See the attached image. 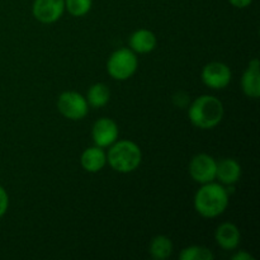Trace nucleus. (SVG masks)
Instances as JSON below:
<instances>
[{
  "label": "nucleus",
  "instance_id": "nucleus-6",
  "mask_svg": "<svg viewBox=\"0 0 260 260\" xmlns=\"http://www.w3.org/2000/svg\"><path fill=\"white\" fill-rule=\"evenodd\" d=\"M217 161L207 154H198L189 162V175L200 184L211 183L216 179Z\"/></svg>",
  "mask_w": 260,
  "mask_h": 260
},
{
  "label": "nucleus",
  "instance_id": "nucleus-4",
  "mask_svg": "<svg viewBox=\"0 0 260 260\" xmlns=\"http://www.w3.org/2000/svg\"><path fill=\"white\" fill-rule=\"evenodd\" d=\"M139 60L131 48H118L109 56L107 71L114 80L123 81L131 78L137 70Z\"/></svg>",
  "mask_w": 260,
  "mask_h": 260
},
{
  "label": "nucleus",
  "instance_id": "nucleus-20",
  "mask_svg": "<svg viewBox=\"0 0 260 260\" xmlns=\"http://www.w3.org/2000/svg\"><path fill=\"white\" fill-rule=\"evenodd\" d=\"M229 3L238 9H244V8H248L253 3V0H229Z\"/></svg>",
  "mask_w": 260,
  "mask_h": 260
},
{
  "label": "nucleus",
  "instance_id": "nucleus-1",
  "mask_svg": "<svg viewBox=\"0 0 260 260\" xmlns=\"http://www.w3.org/2000/svg\"><path fill=\"white\" fill-rule=\"evenodd\" d=\"M225 114L222 102L213 95H201L192 102L188 108L190 123L201 129L215 128L221 123Z\"/></svg>",
  "mask_w": 260,
  "mask_h": 260
},
{
  "label": "nucleus",
  "instance_id": "nucleus-19",
  "mask_svg": "<svg viewBox=\"0 0 260 260\" xmlns=\"http://www.w3.org/2000/svg\"><path fill=\"white\" fill-rule=\"evenodd\" d=\"M8 207H9V196L7 190L0 185V218L7 213Z\"/></svg>",
  "mask_w": 260,
  "mask_h": 260
},
{
  "label": "nucleus",
  "instance_id": "nucleus-14",
  "mask_svg": "<svg viewBox=\"0 0 260 260\" xmlns=\"http://www.w3.org/2000/svg\"><path fill=\"white\" fill-rule=\"evenodd\" d=\"M241 178V167L235 159L221 160L217 162V169H216V179L220 180L221 184L234 185L238 183Z\"/></svg>",
  "mask_w": 260,
  "mask_h": 260
},
{
  "label": "nucleus",
  "instance_id": "nucleus-11",
  "mask_svg": "<svg viewBox=\"0 0 260 260\" xmlns=\"http://www.w3.org/2000/svg\"><path fill=\"white\" fill-rule=\"evenodd\" d=\"M216 243L223 250H235L240 244V231L238 226L231 222H223L215 233Z\"/></svg>",
  "mask_w": 260,
  "mask_h": 260
},
{
  "label": "nucleus",
  "instance_id": "nucleus-17",
  "mask_svg": "<svg viewBox=\"0 0 260 260\" xmlns=\"http://www.w3.org/2000/svg\"><path fill=\"white\" fill-rule=\"evenodd\" d=\"M180 260H213L215 255L212 251L206 246H188L184 248L179 254Z\"/></svg>",
  "mask_w": 260,
  "mask_h": 260
},
{
  "label": "nucleus",
  "instance_id": "nucleus-10",
  "mask_svg": "<svg viewBox=\"0 0 260 260\" xmlns=\"http://www.w3.org/2000/svg\"><path fill=\"white\" fill-rule=\"evenodd\" d=\"M241 89L249 98L258 99L260 96V71L258 58H253L249 62L246 70L244 71L243 78H241Z\"/></svg>",
  "mask_w": 260,
  "mask_h": 260
},
{
  "label": "nucleus",
  "instance_id": "nucleus-21",
  "mask_svg": "<svg viewBox=\"0 0 260 260\" xmlns=\"http://www.w3.org/2000/svg\"><path fill=\"white\" fill-rule=\"evenodd\" d=\"M253 255H250L246 251H238L235 255H233V260H253Z\"/></svg>",
  "mask_w": 260,
  "mask_h": 260
},
{
  "label": "nucleus",
  "instance_id": "nucleus-15",
  "mask_svg": "<svg viewBox=\"0 0 260 260\" xmlns=\"http://www.w3.org/2000/svg\"><path fill=\"white\" fill-rule=\"evenodd\" d=\"M86 102L93 108H102L106 106L111 99V90L103 83H96L89 88L85 96Z\"/></svg>",
  "mask_w": 260,
  "mask_h": 260
},
{
  "label": "nucleus",
  "instance_id": "nucleus-16",
  "mask_svg": "<svg viewBox=\"0 0 260 260\" xmlns=\"http://www.w3.org/2000/svg\"><path fill=\"white\" fill-rule=\"evenodd\" d=\"M150 255L156 260L169 258L173 253V243L168 236L157 235L151 240L149 246Z\"/></svg>",
  "mask_w": 260,
  "mask_h": 260
},
{
  "label": "nucleus",
  "instance_id": "nucleus-8",
  "mask_svg": "<svg viewBox=\"0 0 260 260\" xmlns=\"http://www.w3.org/2000/svg\"><path fill=\"white\" fill-rule=\"evenodd\" d=\"M65 12V0H35L32 14L38 22L51 24L62 17Z\"/></svg>",
  "mask_w": 260,
  "mask_h": 260
},
{
  "label": "nucleus",
  "instance_id": "nucleus-2",
  "mask_svg": "<svg viewBox=\"0 0 260 260\" xmlns=\"http://www.w3.org/2000/svg\"><path fill=\"white\" fill-rule=\"evenodd\" d=\"M229 206V192L218 183H206L194 196V210L202 217L215 218Z\"/></svg>",
  "mask_w": 260,
  "mask_h": 260
},
{
  "label": "nucleus",
  "instance_id": "nucleus-12",
  "mask_svg": "<svg viewBox=\"0 0 260 260\" xmlns=\"http://www.w3.org/2000/svg\"><path fill=\"white\" fill-rule=\"evenodd\" d=\"M80 162L85 172L98 173L106 167L107 154L102 147L94 145V146L84 150L80 157Z\"/></svg>",
  "mask_w": 260,
  "mask_h": 260
},
{
  "label": "nucleus",
  "instance_id": "nucleus-7",
  "mask_svg": "<svg viewBox=\"0 0 260 260\" xmlns=\"http://www.w3.org/2000/svg\"><path fill=\"white\" fill-rule=\"evenodd\" d=\"M230 68L226 63L213 61L207 63L202 70V81L206 86L213 89V90H220L226 88L231 81Z\"/></svg>",
  "mask_w": 260,
  "mask_h": 260
},
{
  "label": "nucleus",
  "instance_id": "nucleus-9",
  "mask_svg": "<svg viewBox=\"0 0 260 260\" xmlns=\"http://www.w3.org/2000/svg\"><path fill=\"white\" fill-rule=\"evenodd\" d=\"M118 126H117L116 122L111 118H107V117L96 119L93 124V128H91L94 144L102 149L113 145L118 139Z\"/></svg>",
  "mask_w": 260,
  "mask_h": 260
},
{
  "label": "nucleus",
  "instance_id": "nucleus-5",
  "mask_svg": "<svg viewBox=\"0 0 260 260\" xmlns=\"http://www.w3.org/2000/svg\"><path fill=\"white\" fill-rule=\"evenodd\" d=\"M57 109L65 118L71 121H80L85 118L89 111V104L85 96L78 91L68 90L60 94L57 99Z\"/></svg>",
  "mask_w": 260,
  "mask_h": 260
},
{
  "label": "nucleus",
  "instance_id": "nucleus-18",
  "mask_svg": "<svg viewBox=\"0 0 260 260\" xmlns=\"http://www.w3.org/2000/svg\"><path fill=\"white\" fill-rule=\"evenodd\" d=\"M93 0H65V10L73 17H84L90 12Z\"/></svg>",
  "mask_w": 260,
  "mask_h": 260
},
{
  "label": "nucleus",
  "instance_id": "nucleus-13",
  "mask_svg": "<svg viewBox=\"0 0 260 260\" xmlns=\"http://www.w3.org/2000/svg\"><path fill=\"white\" fill-rule=\"evenodd\" d=\"M156 43L157 40L154 32L145 29V28L135 30L129 37V48L135 53H141V55L154 51L156 47Z\"/></svg>",
  "mask_w": 260,
  "mask_h": 260
},
{
  "label": "nucleus",
  "instance_id": "nucleus-3",
  "mask_svg": "<svg viewBox=\"0 0 260 260\" xmlns=\"http://www.w3.org/2000/svg\"><path fill=\"white\" fill-rule=\"evenodd\" d=\"M142 161V152L139 145L129 140H119L109 146L107 162L114 172L128 174L135 172Z\"/></svg>",
  "mask_w": 260,
  "mask_h": 260
}]
</instances>
